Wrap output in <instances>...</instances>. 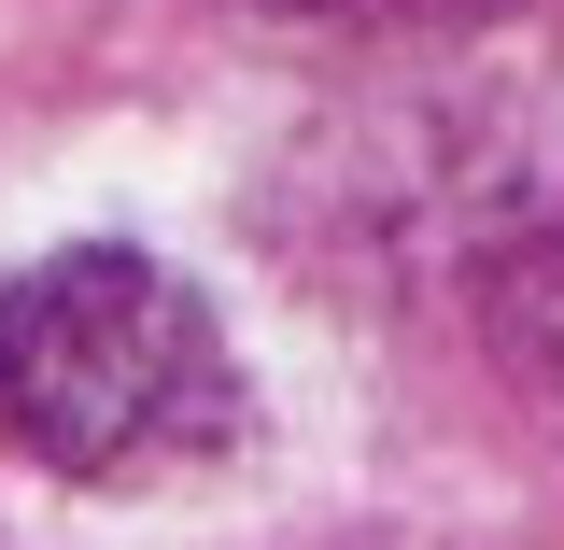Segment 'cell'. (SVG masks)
<instances>
[{"mask_svg":"<svg viewBox=\"0 0 564 550\" xmlns=\"http://www.w3.org/2000/svg\"><path fill=\"white\" fill-rule=\"evenodd\" d=\"M466 311H480V353L564 423V198L494 212L466 240Z\"/></svg>","mask_w":564,"mask_h":550,"instance_id":"cell-2","label":"cell"},{"mask_svg":"<svg viewBox=\"0 0 564 550\" xmlns=\"http://www.w3.org/2000/svg\"><path fill=\"white\" fill-rule=\"evenodd\" d=\"M282 29H325V43H437V29H494L522 0H254Z\"/></svg>","mask_w":564,"mask_h":550,"instance_id":"cell-3","label":"cell"},{"mask_svg":"<svg viewBox=\"0 0 564 550\" xmlns=\"http://www.w3.org/2000/svg\"><path fill=\"white\" fill-rule=\"evenodd\" d=\"M240 423V353L184 269L70 240L0 282V438L57 481H184Z\"/></svg>","mask_w":564,"mask_h":550,"instance_id":"cell-1","label":"cell"}]
</instances>
